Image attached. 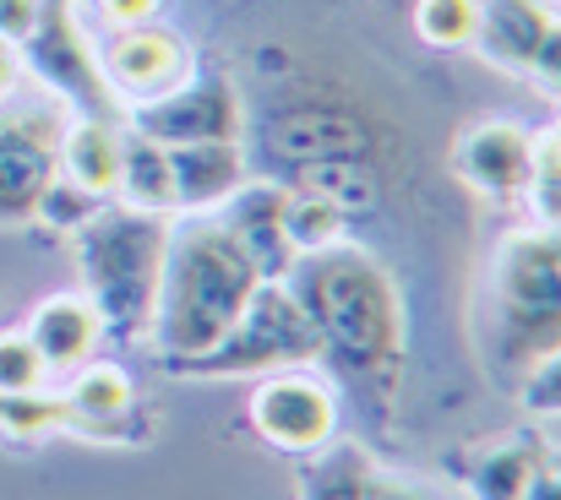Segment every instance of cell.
Returning <instances> with one entry per match:
<instances>
[{
  "label": "cell",
  "instance_id": "8fae6325",
  "mask_svg": "<svg viewBox=\"0 0 561 500\" xmlns=\"http://www.w3.org/2000/svg\"><path fill=\"white\" fill-rule=\"evenodd\" d=\"M529 164H535V137L518 120H480L458 137L453 148V168L469 190L491 196V201H513L529 185Z\"/></svg>",
  "mask_w": 561,
  "mask_h": 500
},
{
  "label": "cell",
  "instance_id": "d6986e66",
  "mask_svg": "<svg viewBox=\"0 0 561 500\" xmlns=\"http://www.w3.org/2000/svg\"><path fill=\"white\" fill-rule=\"evenodd\" d=\"M121 207H137V212H170L175 218V185H170V153L137 131H126V148H121Z\"/></svg>",
  "mask_w": 561,
  "mask_h": 500
},
{
  "label": "cell",
  "instance_id": "7a4b0ae2",
  "mask_svg": "<svg viewBox=\"0 0 561 500\" xmlns=\"http://www.w3.org/2000/svg\"><path fill=\"white\" fill-rule=\"evenodd\" d=\"M289 294L311 316L322 337V353H333L355 381H381L403 364V294L398 278L360 245H328L311 256H295L284 272Z\"/></svg>",
  "mask_w": 561,
  "mask_h": 500
},
{
  "label": "cell",
  "instance_id": "d6a6232c",
  "mask_svg": "<svg viewBox=\"0 0 561 500\" xmlns=\"http://www.w3.org/2000/svg\"><path fill=\"white\" fill-rule=\"evenodd\" d=\"M16 71H22V60H16V49L0 38V98H11V88H16Z\"/></svg>",
  "mask_w": 561,
  "mask_h": 500
},
{
  "label": "cell",
  "instance_id": "277c9868",
  "mask_svg": "<svg viewBox=\"0 0 561 500\" xmlns=\"http://www.w3.org/2000/svg\"><path fill=\"white\" fill-rule=\"evenodd\" d=\"M164 240H170V212H137V207H99L77 229L82 294L99 311L110 337L148 333L159 267H164Z\"/></svg>",
  "mask_w": 561,
  "mask_h": 500
},
{
  "label": "cell",
  "instance_id": "f546056e",
  "mask_svg": "<svg viewBox=\"0 0 561 500\" xmlns=\"http://www.w3.org/2000/svg\"><path fill=\"white\" fill-rule=\"evenodd\" d=\"M38 11H44V0H0V38L16 49V44L33 33Z\"/></svg>",
  "mask_w": 561,
  "mask_h": 500
},
{
  "label": "cell",
  "instance_id": "3957f363",
  "mask_svg": "<svg viewBox=\"0 0 561 500\" xmlns=\"http://www.w3.org/2000/svg\"><path fill=\"white\" fill-rule=\"evenodd\" d=\"M480 333L496 375L524 381L561 348V229H513L496 240L485 289H480Z\"/></svg>",
  "mask_w": 561,
  "mask_h": 500
},
{
  "label": "cell",
  "instance_id": "836d02e7",
  "mask_svg": "<svg viewBox=\"0 0 561 500\" xmlns=\"http://www.w3.org/2000/svg\"><path fill=\"white\" fill-rule=\"evenodd\" d=\"M551 137H557V142H561V126H557V131H551Z\"/></svg>",
  "mask_w": 561,
  "mask_h": 500
},
{
  "label": "cell",
  "instance_id": "ac0fdd59",
  "mask_svg": "<svg viewBox=\"0 0 561 500\" xmlns=\"http://www.w3.org/2000/svg\"><path fill=\"white\" fill-rule=\"evenodd\" d=\"M546 452H551V446H546L540 435H507V441H496V446L469 468V496L474 500H524Z\"/></svg>",
  "mask_w": 561,
  "mask_h": 500
},
{
  "label": "cell",
  "instance_id": "7c38bea8",
  "mask_svg": "<svg viewBox=\"0 0 561 500\" xmlns=\"http://www.w3.org/2000/svg\"><path fill=\"white\" fill-rule=\"evenodd\" d=\"M284 207H289V190L273 185V179H245L218 212V223L240 240V251L256 261L262 278H284L295 267V251H289V234H284Z\"/></svg>",
  "mask_w": 561,
  "mask_h": 500
},
{
  "label": "cell",
  "instance_id": "83f0119b",
  "mask_svg": "<svg viewBox=\"0 0 561 500\" xmlns=\"http://www.w3.org/2000/svg\"><path fill=\"white\" fill-rule=\"evenodd\" d=\"M88 16L104 27V33H126V27H142V22H159V5L164 0H82Z\"/></svg>",
  "mask_w": 561,
  "mask_h": 500
},
{
  "label": "cell",
  "instance_id": "7402d4cb",
  "mask_svg": "<svg viewBox=\"0 0 561 500\" xmlns=\"http://www.w3.org/2000/svg\"><path fill=\"white\" fill-rule=\"evenodd\" d=\"M414 33L431 49H469L480 33V0H414Z\"/></svg>",
  "mask_w": 561,
  "mask_h": 500
},
{
  "label": "cell",
  "instance_id": "44dd1931",
  "mask_svg": "<svg viewBox=\"0 0 561 500\" xmlns=\"http://www.w3.org/2000/svg\"><path fill=\"white\" fill-rule=\"evenodd\" d=\"M339 229H344L339 201H328V196H317V190H289L284 234H289V251H295V256H311V251L339 245Z\"/></svg>",
  "mask_w": 561,
  "mask_h": 500
},
{
  "label": "cell",
  "instance_id": "9c48e42d",
  "mask_svg": "<svg viewBox=\"0 0 561 500\" xmlns=\"http://www.w3.org/2000/svg\"><path fill=\"white\" fill-rule=\"evenodd\" d=\"M240 93L229 77L191 71L186 82L153 104H137L126 115V131L159 142V148H191V142H240Z\"/></svg>",
  "mask_w": 561,
  "mask_h": 500
},
{
  "label": "cell",
  "instance_id": "6da1fadb",
  "mask_svg": "<svg viewBox=\"0 0 561 500\" xmlns=\"http://www.w3.org/2000/svg\"><path fill=\"white\" fill-rule=\"evenodd\" d=\"M262 272L240 251V240L218 223V212H175L170 240H164V267H159V294H153V353L181 370L202 359L218 337L229 333L256 294Z\"/></svg>",
  "mask_w": 561,
  "mask_h": 500
},
{
  "label": "cell",
  "instance_id": "52a82bcc",
  "mask_svg": "<svg viewBox=\"0 0 561 500\" xmlns=\"http://www.w3.org/2000/svg\"><path fill=\"white\" fill-rule=\"evenodd\" d=\"M60 104L0 109V223H33L44 190L60 174Z\"/></svg>",
  "mask_w": 561,
  "mask_h": 500
},
{
  "label": "cell",
  "instance_id": "4fadbf2b",
  "mask_svg": "<svg viewBox=\"0 0 561 500\" xmlns=\"http://www.w3.org/2000/svg\"><path fill=\"white\" fill-rule=\"evenodd\" d=\"M99 337H104V322L88 305V294H49V300H38V311L27 322V342L38 348L49 375L82 370L93 359Z\"/></svg>",
  "mask_w": 561,
  "mask_h": 500
},
{
  "label": "cell",
  "instance_id": "484cf974",
  "mask_svg": "<svg viewBox=\"0 0 561 500\" xmlns=\"http://www.w3.org/2000/svg\"><path fill=\"white\" fill-rule=\"evenodd\" d=\"M518 397H524V408H529V414H540V419H561V348H551L540 364H529V370H524Z\"/></svg>",
  "mask_w": 561,
  "mask_h": 500
},
{
  "label": "cell",
  "instance_id": "4316f807",
  "mask_svg": "<svg viewBox=\"0 0 561 500\" xmlns=\"http://www.w3.org/2000/svg\"><path fill=\"white\" fill-rule=\"evenodd\" d=\"M99 207H110V201H93L88 190H77L71 179H60V174H55V185H49V190H44V201H38V218H44V223H55V229H71V234H77Z\"/></svg>",
  "mask_w": 561,
  "mask_h": 500
},
{
  "label": "cell",
  "instance_id": "8992f818",
  "mask_svg": "<svg viewBox=\"0 0 561 500\" xmlns=\"http://www.w3.org/2000/svg\"><path fill=\"white\" fill-rule=\"evenodd\" d=\"M16 49H22V66L55 93L60 109L88 115V120H121L126 115L115 104V93L104 88L99 49H93V33L77 16V0H44L33 33Z\"/></svg>",
  "mask_w": 561,
  "mask_h": 500
},
{
  "label": "cell",
  "instance_id": "5b68a950",
  "mask_svg": "<svg viewBox=\"0 0 561 500\" xmlns=\"http://www.w3.org/2000/svg\"><path fill=\"white\" fill-rule=\"evenodd\" d=\"M322 359V337L311 327V316L300 311V300L289 294L284 278H262L256 294L245 300L240 322L218 337L202 359L181 364V375H273V370H295Z\"/></svg>",
  "mask_w": 561,
  "mask_h": 500
},
{
  "label": "cell",
  "instance_id": "cb8c5ba5",
  "mask_svg": "<svg viewBox=\"0 0 561 500\" xmlns=\"http://www.w3.org/2000/svg\"><path fill=\"white\" fill-rule=\"evenodd\" d=\"M0 425L11 435H44V430L66 425V408L49 392H5L0 397Z\"/></svg>",
  "mask_w": 561,
  "mask_h": 500
},
{
  "label": "cell",
  "instance_id": "30bf717a",
  "mask_svg": "<svg viewBox=\"0 0 561 500\" xmlns=\"http://www.w3.org/2000/svg\"><path fill=\"white\" fill-rule=\"evenodd\" d=\"M99 71H104V88L115 93V104L131 115L137 104H153L164 93H175L196 71L191 60V44L181 33L159 27V22H142V27H126V33H104L99 44Z\"/></svg>",
  "mask_w": 561,
  "mask_h": 500
},
{
  "label": "cell",
  "instance_id": "9a60e30c",
  "mask_svg": "<svg viewBox=\"0 0 561 500\" xmlns=\"http://www.w3.org/2000/svg\"><path fill=\"white\" fill-rule=\"evenodd\" d=\"M121 148H126V126L121 120L71 115V126L60 131V179H71L93 201H115V190H121Z\"/></svg>",
  "mask_w": 561,
  "mask_h": 500
},
{
  "label": "cell",
  "instance_id": "ba28073f",
  "mask_svg": "<svg viewBox=\"0 0 561 500\" xmlns=\"http://www.w3.org/2000/svg\"><path fill=\"white\" fill-rule=\"evenodd\" d=\"M251 425H256V435L267 446L295 452V457H311V452H322V446L339 441V397L306 364L273 370L251 392Z\"/></svg>",
  "mask_w": 561,
  "mask_h": 500
},
{
  "label": "cell",
  "instance_id": "4dcf8cb0",
  "mask_svg": "<svg viewBox=\"0 0 561 500\" xmlns=\"http://www.w3.org/2000/svg\"><path fill=\"white\" fill-rule=\"evenodd\" d=\"M524 500H561V452H546V457H540V468H535Z\"/></svg>",
  "mask_w": 561,
  "mask_h": 500
},
{
  "label": "cell",
  "instance_id": "f1b7e54d",
  "mask_svg": "<svg viewBox=\"0 0 561 500\" xmlns=\"http://www.w3.org/2000/svg\"><path fill=\"white\" fill-rule=\"evenodd\" d=\"M529 77H535L546 93L561 98V16H551V27H546V38H540V49H535V60H529Z\"/></svg>",
  "mask_w": 561,
  "mask_h": 500
},
{
  "label": "cell",
  "instance_id": "1f68e13d",
  "mask_svg": "<svg viewBox=\"0 0 561 500\" xmlns=\"http://www.w3.org/2000/svg\"><path fill=\"white\" fill-rule=\"evenodd\" d=\"M366 500H436V496H431V490H420L414 479H381V474H371Z\"/></svg>",
  "mask_w": 561,
  "mask_h": 500
},
{
  "label": "cell",
  "instance_id": "e0dca14e",
  "mask_svg": "<svg viewBox=\"0 0 561 500\" xmlns=\"http://www.w3.org/2000/svg\"><path fill=\"white\" fill-rule=\"evenodd\" d=\"M60 408H66V425L82 430V435H110L131 408H137V386L121 364H82L77 381L60 392Z\"/></svg>",
  "mask_w": 561,
  "mask_h": 500
},
{
  "label": "cell",
  "instance_id": "ffe728a7",
  "mask_svg": "<svg viewBox=\"0 0 561 500\" xmlns=\"http://www.w3.org/2000/svg\"><path fill=\"white\" fill-rule=\"evenodd\" d=\"M366 485H371V457L344 441L311 452V463L300 468V500H366Z\"/></svg>",
  "mask_w": 561,
  "mask_h": 500
},
{
  "label": "cell",
  "instance_id": "2e32d148",
  "mask_svg": "<svg viewBox=\"0 0 561 500\" xmlns=\"http://www.w3.org/2000/svg\"><path fill=\"white\" fill-rule=\"evenodd\" d=\"M557 11H546L540 0H480V33H474V49L502 66V71H524L529 77V60L546 38Z\"/></svg>",
  "mask_w": 561,
  "mask_h": 500
},
{
  "label": "cell",
  "instance_id": "d4e9b609",
  "mask_svg": "<svg viewBox=\"0 0 561 500\" xmlns=\"http://www.w3.org/2000/svg\"><path fill=\"white\" fill-rule=\"evenodd\" d=\"M49 370L38 359V348L27 342V333H5L0 337V397L5 392H44Z\"/></svg>",
  "mask_w": 561,
  "mask_h": 500
},
{
  "label": "cell",
  "instance_id": "603a6c76",
  "mask_svg": "<svg viewBox=\"0 0 561 500\" xmlns=\"http://www.w3.org/2000/svg\"><path fill=\"white\" fill-rule=\"evenodd\" d=\"M524 201H529V212H535L540 229H561V142L557 137H540L535 142V164H529Z\"/></svg>",
  "mask_w": 561,
  "mask_h": 500
},
{
  "label": "cell",
  "instance_id": "5bb4252c",
  "mask_svg": "<svg viewBox=\"0 0 561 500\" xmlns=\"http://www.w3.org/2000/svg\"><path fill=\"white\" fill-rule=\"evenodd\" d=\"M164 153H170L175 212H213L245 185L240 142H191V148H164Z\"/></svg>",
  "mask_w": 561,
  "mask_h": 500
}]
</instances>
